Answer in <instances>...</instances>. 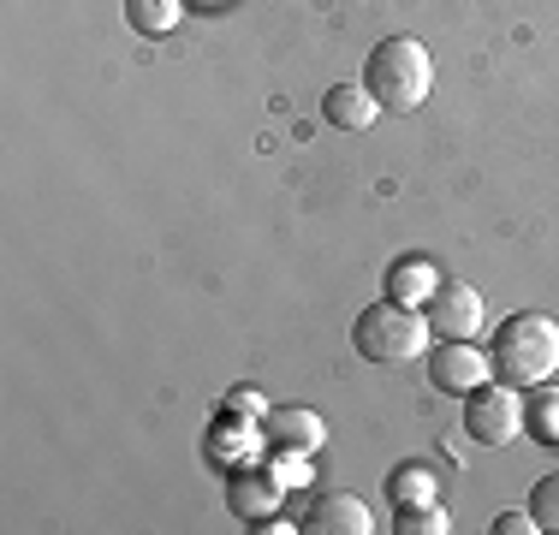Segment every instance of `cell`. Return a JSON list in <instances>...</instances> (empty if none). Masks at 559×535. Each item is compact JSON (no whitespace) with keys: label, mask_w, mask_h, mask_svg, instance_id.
<instances>
[{"label":"cell","mask_w":559,"mask_h":535,"mask_svg":"<svg viewBox=\"0 0 559 535\" xmlns=\"http://www.w3.org/2000/svg\"><path fill=\"white\" fill-rule=\"evenodd\" d=\"M429 381L441 387V393L464 399L471 387L488 381V357L476 352V340H441V345L429 352Z\"/></svg>","instance_id":"8992f818"},{"label":"cell","mask_w":559,"mask_h":535,"mask_svg":"<svg viewBox=\"0 0 559 535\" xmlns=\"http://www.w3.org/2000/svg\"><path fill=\"white\" fill-rule=\"evenodd\" d=\"M429 340H435L429 316H423L417 304H393V298L369 304L352 328L357 357H369V364H417V357L429 352Z\"/></svg>","instance_id":"7a4b0ae2"},{"label":"cell","mask_w":559,"mask_h":535,"mask_svg":"<svg viewBox=\"0 0 559 535\" xmlns=\"http://www.w3.org/2000/svg\"><path fill=\"white\" fill-rule=\"evenodd\" d=\"M322 114H328V126H340V131H369L381 119V102L369 96L364 84H334L322 96Z\"/></svg>","instance_id":"30bf717a"},{"label":"cell","mask_w":559,"mask_h":535,"mask_svg":"<svg viewBox=\"0 0 559 535\" xmlns=\"http://www.w3.org/2000/svg\"><path fill=\"white\" fill-rule=\"evenodd\" d=\"M364 90L381 102V114H417L435 90V60L417 36H388L369 48L364 66Z\"/></svg>","instance_id":"6da1fadb"},{"label":"cell","mask_w":559,"mask_h":535,"mask_svg":"<svg viewBox=\"0 0 559 535\" xmlns=\"http://www.w3.org/2000/svg\"><path fill=\"white\" fill-rule=\"evenodd\" d=\"M495 369L512 387H542L559 374V321L548 316H512L495 340Z\"/></svg>","instance_id":"3957f363"},{"label":"cell","mask_w":559,"mask_h":535,"mask_svg":"<svg viewBox=\"0 0 559 535\" xmlns=\"http://www.w3.org/2000/svg\"><path fill=\"white\" fill-rule=\"evenodd\" d=\"M530 518H536L542 530H559V471L530 488Z\"/></svg>","instance_id":"2e32d148"},{"label":"cell","mask_w":559,"mask_h":535,"mask_svg":"<svg viewBox=\"0 0 559 535\" xmlns=\"http://www.w3.org/2000/svg\"><path fill=\"white\" fill-rule=\"evenodd\" d=\"M464 435L476 447H512V435H524V405H518V387H471L464 393Z\"/></svg>","instance_id":"277c9868"},{"label":"cell","mask_w":559,"mask_h":535,"mask_svg":"<svg viewBox=\"0 0 559 535\" xmlns=\"http://www.w3.org/2000/svg\"><path fill=\"white\" fill-rule=\"evenodd\" d=\"M185 0H126V24L143 36H167L173 24H179Z\"/></svg>","instance_id":"7c38bea8"},{"label":"cell","mask_w":559,"mask_h":535,"mask_svg":"<svg viewBox=\"0 0 559 535\" xmlns=\"http://www.w3.org/2000/svg\"><path fill=\"white\" fill-rule=\"evenodd\" d=\"M304 530L310 535H369L376 530V512H369L357 494H322V500L304 512Z\"/></svg>","instance_id":"ba28073f"},{"label":"cell","mask_w":559,"mask_h":535,"mask_svg":"<svg viewBox=\"0 0 559 535\" xmlns=\"http://www.w3.org/2000/svg\"><path fill=\"white\" fill-rule=\"evenodd\" d=\"M262 435H269L274 459H310V452L328 440V423L316 417V411H304V405H280V411L262 417Z\"/></svg>","instance_id":"52a82bcc"},{"label":"cell","mask_w":559,"mask_h":535,"mask_svg":"<svg viewBox=\"0 0 559 535\" xmlns=\"http://www.w3.org/2000/svg\"><path fill=\"white\" fill-rule=\"evenodd\" d=\"M226 506H233L245 524H262V518H274L280 512V482H274V471H245L226 488Z\"/></svg>","instance_id":"9c48e42d"},{"label":"cell","mask_w":559,"mask_h":535,"mask_svg":"<svg viewBox=\"0 0 559 535\" xmlns=\"http://www.w3.org/2000/svg\"><path fill=\"white\" fill-rule=\"evenodd\" d=\"M388 494H393V506L435 500V471H429V464H399V471L388 476Z\"/></svg>","instance_id":"4fadbf2b"},{"label":"cell","mask_w":559,"mask_h":535,"mask_svg":"<svg viewBox=\"0 0 559 535\" xmlns=\"http://www.w3.org/2000/svg\"><path fill=\"white\" fill-rule=\"evenodd\" d=\"M524 428H530V435H542L548 447H559V393H554L548 381H542L536 399L524 405Z\"/></svg>","instance_id":"5bb4252c"},{"label":"cell","mask_w":559,"mask_h":535,"mask_svg":"<svg viewBox=\"0 0 559 535\" xmlns=\"http://www.w3.org/2000/svg\"><path fill=\"white\" fill-rule=\"evenodd\" d=\"M393 535H447V512H441L435 500H423V506H399Z\"/></svg>","instance_id":"9a60e30c"},{"label":"cell","mask_w":559,"mask_h":535,"mask_svg":"<svg viewBox=\"0 0 559 535\" xmlns=\"http://www.w3.org/2000/svg\"><path fill=\"white\" fill-rule=\"evenodd\" d=\"M423 316H429V333H441V340H476L488 321V304L476 286H464V280H441V286L429 292V304H423Z\"/></svg>","instance_id":"5b68a950"},{"label":"cell","mask_w":559,"mask_h":535,"mask_svg":"<svg viewBox=\"0 0 559 535\" xmlns=\"http://www.w3.org/2000/svg\"><path fill=\"white\" fill-rule=\"evenodd\" d=\"M221 417H262V399L257 393H233V399H221Z\"/></svg>","instance_id":"ac0fdd59"},{"label":"cell","mask_w":559,"mask_h":535,"mask_svg":"<svg viewBox=\"0 0 559 535\" xmlns=\"http://www.w3.org/2000/svg\"><path fill=\"white\" fill-rule=\"evenodd\" d=\"M203 7H221V0H203Z\"/></svg>","instance_id":"d6986e66"},{"label":"cell","mask_w":559,"mask_h":535,"mask_svg":"<svg viewBox=\"0 0 559 535\" xmlns=\"http://www.w3.org/2000/svg\"><path fill=\"white\" fill-rule=\"evenodd\" d=\"M542 524H536V518H530V512H500L495 518V535H536Z\"/></svg>","instance_id":"e0dca14e"},{"label":"cell","mask_w":559,"mask_h":535,"mask_svg":"<svg viewBox=\"0 0 559 535\" xmlns=\"http://www.w3.org/2000/svg\"><path fill=\"white\" fill-rule=\"evenodd\" d=\"M435 286H441V280H435V268L423 257H399L393 274H388V298L393 304H429Z\"/></svg>","instance_id":"8fae6325"}]
</instances>
